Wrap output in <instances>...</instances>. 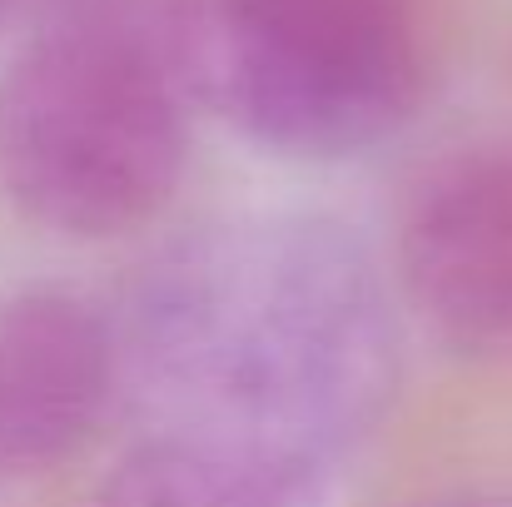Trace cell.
Returning <instances> with one entry per match:
<instances>
[{
  "label": "cell",
  "instance_id": "cell-1",
  "mask_svg": "<svg viewBox=\"0 0 512 507\" xmlns=\"http://www.w3.org/2000/svg\"><path fill=\"white\" fill-rule=\"evenodd\" d=\"M120 388L150 433L209 438L324 473L398 388V319L358 239L259 214L170 244L115 329Z\"/></svg>",
  "mask_w": 512,
  "mask_h": 507
},
{
  "label": "cell",
  "instance_id": "cell-2",
  "mask_svg": "<svg viewBox=\"0 0 512 507\" xmlns=\"http://www.w3.org/2000/svg\"><path fill=\"white\" fill-rule=\"evenodd\" d=\"M184 105L165 35L105 10L65 15L0 75V184L55 234H125L170 204Z\"/></svg>",
  "mask_w": 512,
  "mask_h": 507
},
{
  "label": "cell",
  "instance_id": "cell-3",
  "mask_svg": "<svg viewBox=\"0 0 512 507\" xmlns=\"http://www.w3.org/2000/svg\"><path fill=\"white\" fill-rule=\"evenodd\" d=\"M165 50L189 100L244 140L339 160L423 100V0H170Z\"/></svg>",
  "mask_w": 512,
  "mask_h": 507
},
{
  "label": "cell",
  "instance_id": "cell-4",
  "mask_svg": "<svg viewBox=\"0 0 512 507\" xmlns=\"http://www.w3.org/2000/svg\"><path fill=\"white\" fill-rule=\"evenodd\" d=\"M398 289L443 348L512 358V145H463L413 179Z\"/></svg>",
  "mask_w": 512,
  "mask_h": 507
},
{
  "label": "cell",
  "instance_id": "cell-5",
  "mask_svg": "<svg viewBox=\"0 0 512 507\" xmlns=\"http://www.w3.org/2000/svg\"><path fill=\"white\" fill-rule=\"evenodd\" d=\"M120 393L115 324L70 289L0 299V488L75 458Z\"/></svg>",
  "mask_w": 512,
  "mask_h": 507
},
{
  "label": "cell",
  "instance_id": "cell-6",
  "mask_svg": "<svg viewBox=\"0 0 512 507\" xmlns=\"http://www.w3.org/2000/svg\"><path fill=\"white\" fill-rule=\"evenodd\" d=\"M319 478L274 453L150 433L110 473L100 507H319Z\"/></svg>",
  "mask_w": 512,
  "mask_h": 507
},
{
  "label": "cell",
  "instance_id": "cell-7",
  "mask_svg": "<svg viewBox=\"0 0 512 507\" xmlns=\"http://www.w3.org/2000/svg\"><path fill=\"white\" fill-rule=\"evenodd\" d=\"M30 5H35V0H0V30H5L10 20H20Z\"/></svg>",
  "mask_w": 512,
  "mask_h": 507
},
{
  "label": "cell",
  "instance_id": "cell-8",
  "mask_svg": "<svg viewBox=\"0 0 512 507\" xmlns=\"http://www.w3.org/2000/svg\"><path fill=\"white\" fill-rule=\"evenodd\" d=\"M438 507H512L508 498H463V503H438Z\"/></svg>",
  "mask_w": 512,
  "mask_h": 507
}]
</instances>
